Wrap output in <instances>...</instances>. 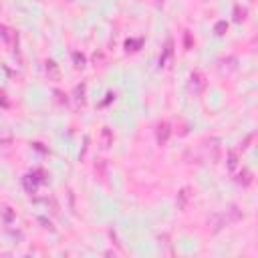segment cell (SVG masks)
<instances>
[{
    "label": "cell",
    "instance_id": "obj_9",
    "mask_svg": "<svg viewBox=\"0 0 258 258\" xmlns=\"http://www.w3.org/2000/svg\"><path fill=\"white\" fill-rule=\"evenodd\" d=\"M101 139H103V147H109L111 143H113V135H111V131L105 127L103 129V133H101Z\"/></svg>",
    "mask_w": 258,
    "mask_h": 258
},
{
    "label": "cell",
    "instance_id": "obj_10",
    "mask_svg": "<svg viewBox=\"0 0 258 258\" xmlns=\"http://www.w3.org/2000/svg\"><path fill=\"white\" fill-rule=\"evenodd\" d=\"M236 165H238V153L236 151H230V155H228V167L234 171Z\"/></svg>",
    "mask_w": 258,
    "mask_h": 258
},
{
    "label": "cell",
    "instance_id": "obj_5",
    "mask_svg": "<svg viewBox=\"0 0 258 258\" xmlns=\"http://www.w3.org/2000/svg\"><path fill=\"white\" fill-rule=\"evenodd\" d=\"M236 181H238V183H242V185H250V183H252V171H248V169H242V171L238 173Z\"/></svg>",
    "mask_w": 258,
    "mask_h": 258
},
{
    "label": "cell",
    "instance_id": "obj_12",
    "mask_svg": "<svg viewBox=\"0 0 258 258\" xmlns=\"http://www.w3.org/2000/svg\"><path fill=\"white\" fill-rule=\"evenodd\" d=\"M226 28H228V24H226L224 20H222V22H218V24H216V34H224V30H226Z\"/></svg>",
    "mask_w": 258,
    "mask_h": 258
},
{
    "label": "cell",
    "instance_id": "obj_13",
    "mask_svg": "<svg viewBox=\"0 0 258 258\" xmlns=\"http://www.w3.org/2000/svg\"><path fill=\"white\" fill-rule=\"evenodd\" d=\"M75 60H77V67H83V62H85L83 54H81V56H79V54H75Z\"/></svg>",
    "mask_w": 258,
    "mask_h": 258
},
{
    "label": "cell",
    "instance_id": "obj_3",
    "mask_svg": "<svg viewBox=\"0 0 258 258\" xmlns=\"http://www.w3.org/2000/svg\"><path fill=\"white\" fill-rule=\"evenodd\" d=\"M206 155H208V159L210 161H218V157H220V145H218V139H210V141H206Z\"/></svg>",
    "mask_w": 258,
    "mask_h": 258
},
{
    "label": "cell",
    "instance_id": "obj_1",
    "mask_svg": "<svg viewBox=\"0 0 258 258\" xmlns=\"http://www.w3.org/2000/svg\"><path fill=\"white\" fill-rule=\"evenodd\" d=\"M206 77H204V73L202 71H194L191 75H189V91L194 93V95H202L204 93V89H206Z\"/></svg>",
    "mask_w": 258,
    "mask_h": 258
},
{
    "label": "cell",
    "instance_id": "obj_11",
    "mask_svg": "<svg viewBox=\"0 0 258 258\" xmlns=\"http://www.w3.org/2000/svg\"><path fill=\"white\" fill-rule=\"evenodd\" d=\"M46 73H50V75H52L54 79L58 77V71H56V64H54L52 60H48V62H46Z\"/></svg>",
    "mask_w": 258,
    "mask_h": 258
},
{
    "label": "cell",
    "instance_id": "obj_8",
    "mask_svg": "<svg viewBox=\"0 0 258 258\" xmlns=\"http://www.w3.org/2000/svg\"><path fill=\"white\" fill-rule=\"evenodd\" d=\"M187 198H189V187H183V189H181V194H179V202H177V208H179V210H183V208H185Z\"/></svg>",
    "mask_w": 258,
    "mask_h": 258
},
{
    "label": "cell",
    "instance_id": "obj_4",
    "mask_svg": "<svg viewBox=\"0 0 258 258\" xmlns=\"http://www.w3.org/2000/svg\"><path fill=\"white\" fill-rule=\"evenodd\" d=\"M236 62H238V60H236L234 56H230V58L222 60V62H220V64H222V67H220V73H226V75H228V73L236 71Z\"/></svg>",
    "mask_w": 258,
    "mask_h": 258
},
{
    "label": "cell",
    "instance_id": "obj_6",
    "mask_svg": "<svg viewBox=\"0 0 258 258\" xmlns=\"http://www.w3.org/2000/svg\"><path fill=\"white\" fill-rule=\"evenodd\" d=\"M173 42L171 40H167V44H165V50H163V56L159 58V67H167V58L171 56V52H173Z\"/></svg>",
    "mask_w": 258,
    "mask_h": 258
},
{
    "label": "cell",
    "instance_id": "obj_2",
    "mask_svg": "<svg viewBox=\"0 0 258 258\" xmlns=\"http://www.w3.org/2000/svg\"><path fill=\"white\" fill-rule=\"evenodd\" d=\"M169 133H171V129H169V123H167V121H161V123H157V129H155V137H157V143H159V145H165V143H167V139H169Z\"/></svg>",
    "mask_w": 258,
    "mask_h": 258
},
{
    "label": "cell",
    "instance_id": "obj_7",
    "mask_svg": "<svg viewBox=\"0 0 258 258\" xmlns=\"http://www.w3.org/2000/svg\"><path fill=\"white\" fill-rule=\"evenodd\" d=\"M0 30H2V36H4V40H6V42L12 46V44H14V38H16V32H12L10 28H4V26H2Z\"/></svg>",
    "mask_w": 258,
    "mask_h": 258
}]
</instances>
